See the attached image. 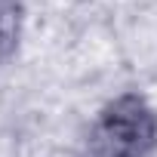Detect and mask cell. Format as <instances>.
Segmentation results:
<instances>
[{
    "mask_svg": "<svg viewBox=\"0 0 157 157\" xmlns=\"http://www.w3.org/2000/svg\"><path fill=\"white\" fill-rule=\"evenodd\" d=\"M25 37V0H0V65L10 62Z\"/></svg>",
    "mask_w": 157,
    "mask_h": 157,
    "instance_id": "7a4b0ae2",
    "label": "cell"
},
{
    "mask_svg": "<svg viewBox=\"0 0 157 157\" xmlns=\"http://www.w3.org/2000/svg\"><path fill=\"white\" fill-rule=\"evenodd\" d=\"M86 151L90 157H154L157 108L139 90L111 96L86 129Z\"/></svg>",
    "mask_w": 157,
    "mask_h": 157,
    "instance_id": "6da1fadb",
    "label": "cell"
}]
</instances>
